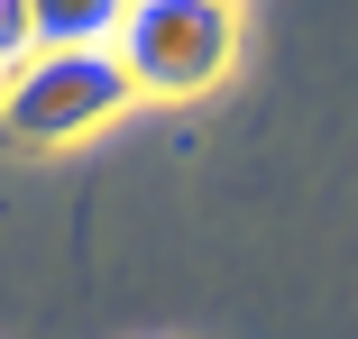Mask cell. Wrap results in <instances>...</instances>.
<instances>
[{
    "label": "cell",
    "mask_w": 358,
    "mask_h": 339,
    "mask_svg": "<svg viewBox=\"0 0 358 339\" xmlns=\"http://www.w3.org/2000/svg\"><path fill=\"white\" fill-rule=\"evenodd\" d=\"M129 101L138 92L110 46H37L19 74H0V138L28 156H55V147L101 138Z\"/></svg>",
    "instance_id": "6da1fadb"
},
{
    "label": "cell",
    "mask_w": 358,
    "mask_h": 339,
    "mask_svg": "<svg viewBox=\"0 0 358 339\" xmlns=\"http://www.w3.org/2000/svg\"><path fill=\"white\" fill-rule=\"evenodd\" d=\"M110 55L138 101H202L239 64V0H129Z\"/></svg>",
    "instance_id": "7a4b0ae2"
},
{
    "label": "cell",
    "mask_w": 358,
    "mask_h": 339,
    "mask_svg": "<svg viewBox=\"0 0 358 339\" xmlns=\"http://www.w3.org/2000/svg\"><path fill=\"white\" fill-rule=\"evenodd\" d=\"M129 0H37V46H110Z\"/></svg>",
    "instance_id": "3957f363"
},
{
    "label": "cell",
    "mask_w": 358,
    "mask_h": 339,
    "mask_svg": "<svg viewBox=\"0 0 358 339\" xmlns=\"http://www.w3.org/2000/svg\"><path fill=\"white\" fill-rule=\"evenodd\" d=\"M37 55V0H0V74H19Z\"/></svg>",
    "instance_id": "277c9868"
}]
</instances>
